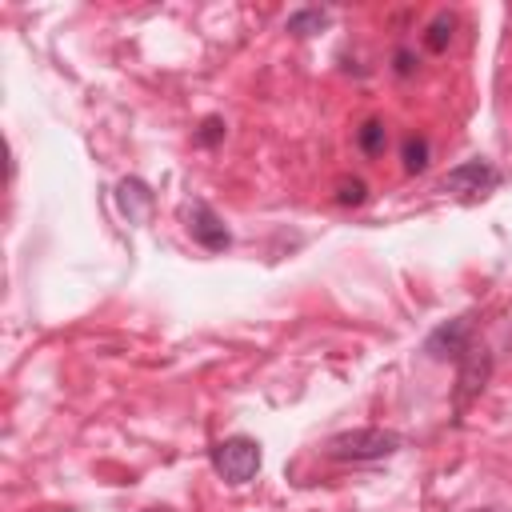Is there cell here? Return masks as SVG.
Masks as SVG:
<instances>
[{
    "instance_id": "obj_1",
    "label": "cell",
    "mask_w": 512,
    "mask_h": 512,
    "mask_svg": "<svg viewBox=\"0 0 512 512\" xmlns=\"http://www.w3.org/2000/svg\"><path fill=\"white\" fill-rule=\"evenodd\" d=\"M400 448H404V436L392 428H380V424L348 428V432H336L324 440V452L340 464H376V460L396 456Z\"/></svg>"
},
{
    "instance_id": "obj_2",
    "label": "cell",
    "mask_w": 512,
    "mask_h": 512,
    "mask_svg": "<svg viewBox=\"0 0 512 512\" xmlns=\"http://www.w3.org/2000/svg\"><path fill=\"white\" fill-rule=\"evenodd\" d=\"M208 460L224 484H248L260 472L264 452H260V440H252V436H228V440L212 444Z\"/></svg>"
},
{
    "instance_id": "obj_3",
    "label": "cell",
    "mask_w": 512,
    "mask_h": 512,
    "mask_svg": "<svg viewBox=\"0 0 512 512\" xmlns=\"http://www.w3.org/2000/svg\"><path fill=\"white\" fill-rule=\"evenodd\" d=\"M488 380H492V352H488V344L472 340L468 352L456 360V388H452V408H456V416L468 412V404L488 388Z\"/></svg>"
},
{
    "instance_id": "obj_4",
    "label": "cell",
    "mask_w": 512,
    "mask_h": 512,
    "mask_svg": "<svg viewBox=\"0 0 512 512\" xmlns=\"http://www.w3.org/2000/svg\"><path fill=\"white\" fill-rule=\"evenodd\" d=\"M476 336H472V316H452V320H444V324H436L428 336H424V356L428 360H460L464 352H468V344H472Z\"/></svg>"
},
{
    "instance_id": "obj_5",
    "label": "cell",
    "mask_w": 512,
    "mask_h": 512,
    "mask_svg": "<svg viewBox=\"0 0 512 512\" xmlns=\"http://www.w3.org/2000/svg\"><path fill=\"white\" fill-rule=\"evenodd\" d=\"M500 180L504 176H500L496 164H488V160H464V164H456V168L444 172L440 188L444 192H456V196H484V192L500 188Z\"/></svg>"
},
{
    "instance_id": "obj_6",
    "label": "cell",
    "mask_w": 512,
    "mask_h": 512,
    "mask_svg": "<svg viewBox=\"0 0 512 512\" xmlns=\"http://www.w3.org/2000/svg\"><path fill=\"white\" fill-rule=\"evenodd\" d=\"M184 216H188V236H192L200 248H208V252H224V248L232 244V232H228L224 220L212 212V204L192 200V204L184 208Z\"/></svg>"
},
{
    "instance_id": "obj_7",
    "label": "cell",
    "mask_w": 512,
    "mask_h": 512,
    "mask_svg": "<svg viewBox=\"0 0 512 512\" xmlns=\"http://www.w3.org/2000/svg\"><path fill=\"white\" fill-rule=\"evenodd\" d=\"M116 204H120V212H124L132 224H140V220L152 212V192H148V184H144V180L128 176V180H120V184H116Z\"/></svg>"
},
{
    "instance_id": "obj_8",
    "label": "cell",
    "mask_w": 512,
    "mask_h": 512,
    "mask_svg": "<svg viewBox=\"0 0 512 512\" xmlns=\"http://www.w3.org/2000/svg\"><path fill=\"white\" fill-rule=\"evenodd\" d=\"M428 156H432V148H428V136H420V132H408V136H404V144H400V164H404V172H408V176H420V172H428Z\"/></svg>"
},
{
    "instance_id": "obj_9",
    "label": "cell",
    "mask_w": 512,
    "mask_h": 512,
    "mask_svg": "<svg viewBox=\"0 0 512 512\" xmlns=\"http://www.w3.org/2000/svg\"><path fill=\"white\" fill-rule=\"evenodd\" d=\"M356 148H360L364 156H380V152L388 148V128H384L380 116H368V120L356 128Z\"/></svg>"
},
{
    "instance_id": "obj_10",
    "label": "cell",
    "mask_w": 512,
    "mask_h": 512,
    "mask_svg": "<svg viewBox=\"0 0 512 512\" xmlns=\"http://www.w3.org/2000/svg\"><path fill=\"white\" fill-rule=\"evenodd\" d=\"M452 28H456V16L452 12H436L432 24L424 28V48L428 52H444L452 44Z\"/></svg>"
},
{
    "instance_id": "obj_11",
    "label": "cell",
    "mask_w": 512,
    "mask_h": 512,
    "mask_svg": "<svg viewBox=\"0 0 512 512\" xmlns=\"http://www.w3.org/2000/svg\"><path fill=\"white\" fill-rule=\"evenodd\" d=\"M324 24H328V12L324 8H300V12L288 16V32H296V36H312Z\"/></svg>"
},
{
    "instance_id": "obj_12",
    "label": "cell",
    "mask_w": 512,
    "mask_h": 512,
    "mask_svg": "<svg viewBox=\"0 0 512 512\" xmlns=\"http://www.w3.org/2000/svg\"><path fill=\"white\" fill-rule=\"evenodd\" d=\"M364 200H368V184H364L360 176H340V180H336V204L356 208V204H364Z\"/></svg>"
},
{
    "instance_id": "obj_13",
    "label": "cell",
    "mask_w": 512,
    "mask_h": 512,
    "mask_svg": "<svg viewBox=\"0 0 512 512\" xmlns=\"http://www.w3.org/2000/svg\"><path fill=\"white\" fill-rule=\"evenodd\" d=\"M224 128H228L224 116H204L200 128H196V144H200V148H216V144L224 140Z\"/></svg>"
},
{
    "instance_id": "obj_14",
    "label": "cell",
    "mask_w": 512,
    "mask_h": 512,
    "mask_svg": "<svg viewBox=\"0 0 512 512\" xmlns=\"http://www.w3.org/2000/svg\"><path fill=\"white\" fill-rule=\"evenodd\" d=\"M392 68H396V76H412V72H416V56H412L408 48H396V56H392Z\"/></svg>"
},
{
    "instance_id": "obj_15",
    "label": "cell",
    "mask_w": 512,
    "mask_h": 512,
    "mask_svg": "<svg viewBox=\"0 0 512 512\" xmlns=\"http://www.w3.org/2000/svg\"><path fill=\"white\" fill-rule=\"evenodd\" d=\"M144 512H168V508H144Z\"/></svg>"
},
{
    "instance_id": "obj_16",
    "label": "cell",
    "mask_w": 512,
    "mask_h": 512,
    "mask_svg": "<svg viewBox=\"0 0 512 512\" xmlns=\"http://www.w3.org/2000/svg\"><path fill=\"white\" fill-rule=\"evenodd\" d=\"M476 512H496V508H476Z\"/></svg>"
}]
</instances>
